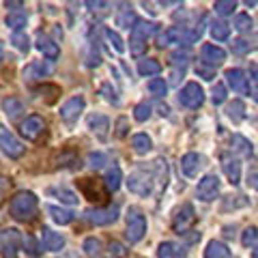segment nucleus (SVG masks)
Returning <instances> with one entry per match:
<instances>
[{"label":"nucleus","instance_id":"36","mask_svg":"<svg viewBox=\"0 0 258 258\" xmlns=\"http://www.w3.org/2000/svg\"><path fill=\"white\" fill-rule=\"evenodd\" d=\"M140 18L136 15L132 9H125V11H120L118 15H116V26H120V28H134V24L138 22Z\"/></svg>","mask_w":258,"mask_h":258},{"label":"nucleus","instance_id":"24","mask_svg":"<svg viewBox=\"0 0 258 258\" xmlns=\"http://www.w3.org/2000/svg\"><path fill=\"white\" fill-rule=\"evenodd\" d=\"M120 183H123V172H120L118 166H112L108 168L106 176H103V185H106L108 191H116L120 187Z\"/></svg>","mask_w":258,"mask_h":258},{"label":"nucleus","instance_id":"4","mask_svg":"<svg viewBox=\"0 0 258 258\" xmlns=\"http://www.w3.org/2000/svg\"><path fill=\"white\" fill-rule=\"evenodd\" d=\"M118 207L116 205H110V207H91L84 211V220L91 222L95 226H110L118 220Z\"/></svg>","mask_w":258,"mask_h":258},{"label":"nucleus","instance_id":"5","mask_svg":"<svg viewBox=\"0 0 258 258\" xmlns=\"http://www.w3.org/2000/svg\"><path fill=\"white\" fill-rule=\"evenodd\" d=\"M20 241L22 235L18 228L0 230V256L3 258H20Z\"/></svg>","mask_w":258,"mask_h":258},{"label":"nucleus","instance_id":"25","mask_svg":"<svg viewBox=\"0 0 258 258\" xmlns=\"http://www.w3.org/2000/svg\"><path fill=\"white\" fill-rule=\"evenodd\" d=\"M245 103L241 99H232V103H228V108H226V116H228L232 123H241V120H245Z\"/></svg>","mask_w":258,"mask_h":258},{"label":"nucleus","instance_id":"40","mask_svg":"<svg viewBox=\"0 0 258 258\" xmlns=\"http://www.w3.org/2000/svg\"><path fill=\"white\" fill-rule=\"evenodd\" d=\"M149 91L153 97H166L168 93V84L164 82V78H153L149 82Z\"/></svg>","mask_w":258,"mask_h":258},{"label":"nucleus","instance_id":"51","mask_svg":"<svg viewBox=\"0 0 258 258\" xmlns=\"http://www.w3.org/2000/svg\"><path fill=\"white\" fill-rule=\"evenodd\" d=\"M196 74L203 76L205 80H209V82H211V80L215 78V69H207V67H203V64H200V67H196Z\"/></svg>","mask_w":258,"mask_h":258},{"label":"nucleus","instance_id":"20","mask_svg":"<svg viewBox=\"0 0 258 258\" xmlns=\"http://www.w3.org/2000/svg\"><path fill=\"white\" fill-rule=\"evenodd\" d=\"M88 129H91L99 140H106L108 132H110V118L106 114H91L88 116Z\"/></svg>","mask_w":258,"mask_h":258},{"label":"nucleus","instance_id":"10","mask_svg":"<svg viewBox=\"0 0 258 258\" xmlns=\"http://www.w3.org/2000/svg\"><path fill=\"white\" fill-rule=\"evenodd\" d=\"M84 106H86V101H84V97H71V99H67L60 106V118L64 120L67 125H74L78 123V118L82 116V112H84Z\"/></svg>","mask_w":258,"mask_h":258},{"label":"nucleus","instance_id":"35","mask_svg":"<svg viewBox=\"0 0 258 258\" xmlns=\"http://www.w3.org/2000/svg\"><path fill=\"white\" fill-rule=\"evenodd\" d=\"M26 22H28L26 13H9L7 15V20H5L7 26H9L11 30H15V32H22V28L26 26Z\"/></svg>","mask_w":258,"mask_h":258},{"label":"nucleus","instance_id":"30","mask_svg":"<svg viewBox=\"0 0 258 258\" xmlns=\"http://www.w3.org/2000/svg\"><path fill=\"white\" fill-rule=\"evenodd\" d=\"M149 39H144V37H140V35H136V32H132V35H129V52H132L136 58H140V56L147 52V43Z\"/></svg>","mask_w":258,"mask_h":258},{"label":"nucleus","instance_id":"38","mask_svg":"<svg viewBox=\"0 0 258 258\" xmlns=\"http://www.w3.org/2000/svg\"><path fill=\"white\" fill-rule=\"evenodd\" d=\"M213 9H215L217 15H222V18H228V15L235 13L237 3H235V0H217V3L213 5Z\"/></svg>","mask_w":258,"mask_h":258},{"label":"nucleus","instance_id":"41","mask_svg":"<svg viewBox=\"0 0 258 258\" xmlns=\"http://www.w3.org/2000/svg\"><path fill=\"white\" fill-rule=\"evenodd\" d=\"M256 226H249V228L243 230V237H241V243H243V247L247 249H252V252H256Z\"/></svg>","mask_w":258,"mask_h":258},{"label":"nucleus","instance_id":"33","mask_svg":"<svg viewBox=\"0 0 258 258\" xmlns=\"http://www.w3.org/2000/svg\"><path fill=\"white\" fill-rule=\"evenodd\" d=\"M211 37L215 41H226L230 37V26L224 20H215L211 22Z\"/></svg>","mask_w":258,"mask_h":258},{"label":"nucleus","instance_id":"32","mask_svg":"<svg viewBox=\"0 0 258 258\" xmlns=\"http://www.w3.org/2000/svg\"><path fill=\"white\" fill-rule=\"evenodd\" d=\"M103 37H106V41L110 43V47H112L114 52H118V54H123V52H125V41H123V37H120L116 30L103 28Z\"/></svg>","mask_w":258,"mask_h":258},{"label":"nucleus","instance_id":"42","mask_svg":"<svg viewBox=\"0 0 258 258\" xmlns=\"http://www.w3.org/2000/svg\"><path fill=\"white\" fill-rule=\"evenodd\" d=\"M235 28L239 32H249V30H254V20L249 18L247 13H239L237 18H235Z\"/></svg>","mask_w":258,"mask_h":258},{"label":"nucleus","instance_id":"39","mask_svg":"<svg viewBox=\"0 0 258 258\" xmlns=\"http://www.w3.org/2000/svg\"><path fill=\"white\" fill-rule=\"evenodd\" d=\"M191 60V54H189V50H174L172 54H170V62H172V67H181V71L185 69V64H187Z\"/></svg>","mask_w":258,"mask_h":258},{"label":"nucleus","instance_id":"15","mask_svg":"<svg viewBox=\"0 0 258 258\" xmlns=\"http://www.w3.org/2000/svg\"><path fill=\"white\" fill-rule=\"evenodd\" d=\"M205 168V157L200 153H185L181 157V170L185 176H198V172Z\"/></svg>","mask_w":258,"mask_h":258},{"label":"nucleus","instance_id":"19","mask_svg":"<svg viewBox=\"0 0 258 258\" xmlns=\"http://www.w3.org/2000/svg\"><path fill=\"white\" fill-rule=\"evenodd\" d=\"M157 258H187V249L176 241H161L157 247Z\"/></svg>","mask_w":258,"mask_h":258},{"label":"nucleus","instance_id":"11","mask_svg":"<svg viewBox=\"0 0 258 258\" xmlns=\"http://www.w3.org/2000/svg\"><path fill=\"white\" fill-rule=\"evenodd\" d=\"M224 60H226V52L220 45L205 43L203 47H200V62H203V67L215 69V67H220V64H224Z\"/></svg>","mask_w":258,"mask_h":258},{"label":"nucleus","instance_id":"29","mask_svg":"<svg viewBox=\"0 0 258 258\" xmlns=\"http://www.w3.org/2000/svg\"><path fill=\"white\" fill-rule=\"evenodd\" d=\"M138 74L144 76V78L157 76V74H161V64H159V60H155V58H142V60L138 62Z\"/></svg>","mask_w":258,"mask_h":258},{"label":"nucleus","instance_id":"53","mask_svg":"<svg viewBox=\"0 0 258 258\" xmlns=\"http://www.w3.org/2000/svg\"><path fill=\"white\" fill-rule=\"evenodd\" d=\"M247 185L252 189H256V168H252V172L247 174Z\"/></svg>","mask_w":258,"mask_h":258},{"label":"nucleus","instance_id":"18","mask_svg":"<svg viewBox=\"0 0 258 258\" xmlns=\"http://www.w3.org/2000/svg\"><path fill=\"white\" fill-rule=\"evenodd\" d=\"M224 78H226V84H228L235 93H239V95L247 93V78H245L243 69H228Z\"/></svg>","mask_w":258,"mask_h":258},{"label":"nucleus","instance_id":"12","mask_svg":"<svg viewBox=\"0 0 258 258\" xmlns=\"http://www.w3.org/2000/svg\"><path fill=\"white\" fill-rule=\"evenodd\" d=\"M222 170L224 174L228 176L230 185H239L241 183V164H239V157L232 155V153H222Z\"/></svg>","mask_w":258,"mask_h":258},{"label":"nucleus","instance_id":"26","mask_svg":"<svg viewBox=\"0 0 258 258\" xmlns=\"http://www.w3.org/2000/svg\"><path fill=\"white\" fill-rule=\"evenodd\" d=\"M3 110H5V114L9 116V120H15L24 112V103L18 97H7V99H3Z\"/></svg>","mask_w":258,"mask_h":258},{"label":"nucleus","instance_id":"3","mask_svg":"<svg viewBox=\"0 0 258 258\" xmlns=\"http://www.w3.org/2000/svg\"><path fill=\"white\" fill-rule=\"evenodd\" d=\"M147 235V217L138 207H132L127 211V228H125V239L132 245L140 243Z\"/></svg>","mask_w":258,"mask_h":258},{"label":"nucleus","instance_id":"31","mask_svg":"<svg viewBox=\"0 0 258 258\" xmlns=\"http://www.w3.org/2000/svg\"><path fill=\"white\" fill-rule=\"evenodd\" d=\"M132 32H136V35H140L144 39H149L151 35H155V32H159V26L155 22H144V20H138L134 24V28Z\"/></svg>","mask_w":258,"mask_h":258},{"label":"nucleus","instance_id":"8","mask_svg":"<svg viewBox=\"0 0 258 258\" xmlns=\"http://www.w3.org/2000/svg\"><path fill=\"white\" fill-rule=\"evenodd\" d=\"M0 151H3L5 155H9L11 159H20L24 153H26V147L15 138L9 129L0 127Z\"/></svg>","mask_w":258,"mask_h":258},{"label":"nucleus","instance_id":"45","mask_svg":"<svg viewBox=\"0 0 258 258\" xmlns=\"http://www.w3.org/2000/svg\"><path fill=\"white\" fill-rule=\"evenodd\" d=\"M226 95H228V91H226V84L217 82L213 86V93H211V101L215 103V106H222V103L226 101Z\"/></svg>","mask_w":258,"mask_h":258},{"label":"nucleus","instance_id":"55","mask_svg":"<svg viewBox=\"0 0 258 258\" xmlns=\"http://www.w3.org/2000/svg\"><path fill=\"white\" fill-rule=\"evenodd\" d=\"M3 58H5V47H3V43H0V62H3Z\"/></svg>","mask_w":258,"mask_h":258},{"label":"nucleus","instance_id":"22","mask_svg":"<svg viewBox=\"0 0 258 258\" xmlns=\"http://www.w3.org/2000/svg\"><path fill=\"white\" fill-rule=\"evenodd\" d=\"M47 213H50L52 220H54L56 224H60V226L71 224V222H74V217H76V213L71 211V209H62V207H56V205L47 207Z\"/></svg>","mask_w":258,"mask_h":258},{"label":"nucleus","instance_id":"1","mask_svg":"<svg viewBox=\"0 0 258 258\" xmlns=\"http://www.w3.org/2000/svg\"><path fill=\"white\" fill-rule=\"evenodd\" d=\"M155 166H149V168H138V170H134L132 174L127 176V187L132 194H136V196H142L147 198L151 196L153 191H155V183H159L157 179H161L164 176L166 179V161H153ZM164 187V185H161Z\"/></svg>","mask_w":258,"mask_h":258},{"label":"nucleus","instance_id":"16","mask_svg":"<svg viewBox=\"0 0 258 258\" xmlns=\"http://www.w3.org/2000/svg\"><path fill=\"white\" fill-rule=\"evenodd\" d=\"M37 50L41 52L43 58H47V60H56L60 56L58 43H56L50 35H45V32H39L37 35Z\"/></svg>","mask_w":258,"mask_h":258},{"label":"nucleus","instance_id":"7","mask_svg":"<svg viewBox=\"0 0 258 258\" xmlns=\"http://www.w3.org/2000/svg\"><path fill=\"white\" fill-rule=\"evenodd\" d=\"M196 224V211H194V207L189 203L181 205L179 209H176V213L172 217V228L176 235H187L189 228Z\"/></svg>","mask_w":258,"mask_h":258},{"label":"nucleus","instance_id":"9","mask_svg":"<svg viewBox=\"0 0 258 258\" xmlns=\"http://www.w3.org/2000/svg\"><path fill=\"white\" fill-rule=\"evenodd\" d=\"M217 194H220V176L217 174H205L203 179H200L198 187H196L198 200H203V203H211V200L217 198Z\"/></svg>","mask_w":258,"mask_h":258},{"label":"nucleus","instance_id":"48","mask_svg":"<svg viewBox=\"0 0 258 258\" xmlns=\"http://www.w3.org/2000/svg\"><path fill=\"white\" fill-rule=\"evenodd\" d=\"M22 241H24V247H26V254H28V256H39V247H37L35 239H32L30 235H26Z\"/></svg>","mask_w":258,"mask_h":258},{"label":"nucleus","instance_id":"46","mask_svg":"<svg viewBox=\"0 0 258 258\" xmlns=\"http://www.w3.org/2000/svg\"><path fill=\"white\" fill-rule=\"evenodd\" d=\"M103 164H108V155H106V153L95 151V153H91V155H88V166L95 168V170H99Z\"/></svg>","mask_w":258,"mask_h":258},{"label":"nucleus","instance_id":"27","mask_svg":"<svg viewBox=\"0 0 258 258\" xmlns=\"http://www.w3.org/2000/svg\"><path fill=\"white\" fill-rule=\"evenodd\" d=\"M50 196H56L62 205H78V194L69 187H50Z\"/></svg>","mask_w":258,"mask_h":258},{"label":"nucleus","instance_id":"56","mask_svg":"<svg viewBox=\"0 0 258 258\" xmlns=\"http://www.w3.org/2000/svg\"><path fill=\"white\" fill-rule=\"evenodd\" d=\"M58 258H78V254H64V256H58Z\"/></svg>","mask_w":258,"mask_h":258},{"label":"nucleus","instance_id":"44","mask_svg":"<svg viewBox=\"0 0 258 258\" xmlns=\"http://www.w3.org/2000/svg\"><path fill=\"white\" fill-rule=\"evenodd\" d=\"M11 43L18 47L20 52H24V54H28V50H30V39L24 35V32H13V37H11Z\"/></svg>","mask_w":258,"mask_h":258},{"label":"nucleus","instance_id":"2","mask_svg":"<svg viewBox=\"0 0 258 258\" xmlns=\"http://www.w3.org/2000/svg\"><path fill=\"white\" fill-rule=\"evenodd\" d=\"M39 211V198L32 191L15 194L9 203V215L15 222H32Z\"/></svg>","mask_w":258,"mask_h":258},{"label":"nucleus","instance_id":"17","mask_svg":"<svg viewBox=\"0 0 258 258\" xmlns=\"http://www.w3.org/2000/svg\"><path fill=\"white\" fill-rule=\"evenodd\" d=\"M64 247V237L52 228H41V249L45 252H60Z\"/></svg>","mask_w":258,"mask_h":258},{"label":"nucleus","instance_id":"49","mask_svg":"<svg viewBox=\"0 0 258 258\" xmlns=\"http://www.w3.org/2000/svg\"><path fill=\"white\" fill-rule=\"evenodd\" d=\"M110 254H114L116 258H125L129 252H127V249H125L123 245H120V243H116V241H112V243H110Z\"/></svg>","mask_w":258,"mask_h":258},{"label":"nucleus","instance_id":"34","mask_svg":"<svg viewBox=\"0 0 258 258\" xmlns=\"http://www.w3.org/2000/svg\"><path fill=\"white\" fill-rule=\"evenodd\" d=\"M230 50L235 52V54H249V52H254L256 50V43L254 41H249V39H245V37H239V39H235V41L230 43Z\"/></svg>","mask_w":258,"mask_h":258},{"label":"nucleus","instance_id":"14","mask_svg":"<svg viewBox=\"0 0 258 258\" xmlns=\"http://www.w3.org/2000/svg\"><path fill=\"white\" fill-rule=\"evenodd\" d=\"M52 74V64L47 62V60H35V62H30L24 67L22 71V76L26 82H39V80H43Z\"/></svg>","mask_w":258,"mask_h":258},{"label":"nucleus","instance_id":"23","mask_svg":"<svg viewBox=\"0 0 258 258\" xmlns=\"http://www.w3.org/2000/svg\"><path fill=\"white\" fill-rule=\"evenodd\" d=\"M230 249L226 243H222V241H209L207 243V249H205V258H230Z\"/></svg>","mask_w":258,"mask_h":258},{"label":"nucleus","instance_id":"6","mask_svg":"<svg viewBox=\"0 0 258 258\" xmlns=\"http://www.w3.org/2000/svg\"><path fill=\"white\" fill-rule=\"evenodd\" d=\"M179 103L189 110H198L205 103V91L198 82H187L179 91Z\"/></svg>","mask_w":258,"mask_h":258},{"label":"nucleus","instance_id":"54","mask_svg":"<svg viewBox=\"0 0 258 258\" xmlns=\"http://www.w3.org/2000/svg\"><path fill=\"white\" fill-rule=\"evenodd\" d=\"M5 7H7V9H22V3H5Z\"/></svg>","mask_w":258,"mask_h":258},{"label":"nucleus","instance_id":"37","mask_svg":"<svg viewBox=\"0 0 258 258\" xmlns=\"http://www.w3.org/2000/svg\"><path fill=\"white\" fill-rule=\"evenodd\" d=\"M82 249L86 252V256L97 258V256H101V252H103V245H101V241H99V239H95V237H88V239H84Z\"/></svg>","mask_w":258,"mask_h":258},{"label":"nucleus","instance_id":"28","mask_svg":"<svg viewBox=\"0 0 258 258\" xmlns=\"http://www.w3.org/2000/svg\"><path fill=\"white\" fill-rule=\"evenodd\" d=\"M132 147L138 155H147V153L153 149V140L147 134H136V136H132Z\"/></svg>","mask_w":258,"mask_h":258},{"label":"nucleus","instance_id":"50","mask_svg":"<svg viewBox=\"0 0 258 258\" xmlns=\"http://www.w3.org/2000/svg\"><path fill=\"white\" fill-rule=\"evenodd\" d=\"M127 129H129L127 118L120 116V118L116 120V136H118V138H125V136H127Z\"/></svg>","mask_w":258,"mask_h":258},{"label":"nucleus","instance_id":"47","mask_svg":"<svg viewBox=\"0 0 258 258\" xmlns=\"http://www.w3.org/2000/svg\"><path fill=\"white\" fill-rule=\"evenodd\" d=\"M101 95H103V99H106V101H110V103H114V106H118V95H116V91H114V88H112L108 82L106 84H101V91H99Z\"/></svg>","mask_w":258,"mask_h":258},{"label":"nucleus","instance_id":"21","mask_svg":"<svg viewBox=\"0 0 258 258\" xmlns=\"http://www.w3.org/2000/svg\"><path fill=\"white\" fill-rule=\"evenodd\" d=\"M230 149H232V153H241V155L247 157V159L254 157V144L247 138H243V136H239V134H235L230 138Z\"/></svg>","mask_w":258,"mask_h":258},{"label":"nucleus","instance_id":"13","mask_svg":"<svg viewBox=\"0 0 258 258\" xmlns=\"http://www.w3.org/2000/svg\"><path fill=\"white\" fill-rule=\"evenodd\" d=\"M43 129H45V120L41 116H37V114H30L22 120V125H20V132L22 136L26 140H37L39 136L43 134Z\"/></svg>","mask_w":258,"mask_h":258},{"label":"nucleus","instance_id":"43","mask_svg":"<svg viewBox=\"0 0 258 258\" xmlns=\"http://www.w3.org/2000/svg\"><path fill=\"white\" fill-rule=\"evenodd\" d=\"M151 103H147V101H142V103H138V106L134 108V118L138 120V123H144V120H149L151 118Z\"/></svg>","mask_w":258,"mask_h":258},{"label":"nucleus","instance_id":"52","mask_svg":"<svg viewBox=\"0 0 258 258\" xmlns=\"http://www.w3.org/2000/svg\"><path fill=\"white\" fill-rule=\"evenodd\" d=\"M86 7L93 11H101V9H108L110 3H86Z\"/></svg>","mask_w":258,"mask_h":258}]
</instances>
